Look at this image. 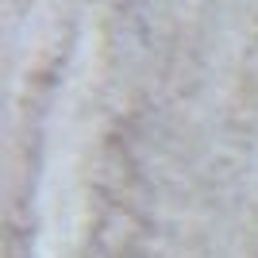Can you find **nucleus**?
Listing matches in <instances>:
<instances>
[]
</instances>
